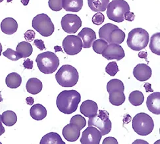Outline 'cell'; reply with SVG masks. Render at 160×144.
I'll return each instance as SVG.
<instances>
[{
	"label": "cell",
	"instance_id": "6",
	"mask_svg": "<svg viewBox=\"0 0 160 144\" xmlns=\"http://www.w3.org/2000/svg\"><path fill=\"white\" fill-rule=\"evenodd\" d=\"M128 11H130V6L126 1L113 0L109 3L106 13L109 19L120 23L124 21V14Z\"/></svg>",
	"mask_w": 160,
	"mask_h": 144
},
{
	"label": "cell",
	"instance_id": "30",
	"mask_svg": "<svg viewBox=\"0 0 160 144\" xmlns=\"http://www.w3.org/2000/svg\"><path fill=\"white\" fill-rule=\"evenodd\" d=\"M150 49L151 52L160 55V33L158 32L152 36L150 42Z\"/></svg>",
	"mask_w": 160,
	"mask_h": 144
},
{
	"label": "cell",
	"instance_id": "37",
	"mask_svg": "<svg viewBox=\"0 0 160 144\" xmlns=\"http://www.w3.org/2000/svg\"><path fill=\"white\" fill-rule=\"evenodd\" d=\"M48 5L53 11H59L63 9L62 0H49Z\"/></svg>",
	"mask_w": 160,
	"mask_h": 144
},
{
	"label": "cell",
	"instance_id": "18",
	"mask_svg": "<svg viewBox=\"0 0 160 144\" xmlns=\"http://www.w3.org/2000/svg\"><path fill=\"white\" fill-rule=\"evenodd\" d=\"M0 27H1V30L4 34L11 35L17 32L18 29V23L14 18L8 17L2 21Z\"/></svg>",
	"mask_w": 160,
	"mask_h": 144
},
{
	"label": "cell",
	"instance_id": "21",
	"mask_svg": "<svg viewBox=\"0 0 160 144\" xmlns=\"http://www.w3.org/2000/svg\"><path fill=\"white\" fill-rule=\"evenodd\" d=\"M125 39V32L118 27L114 29L112 32L109 34L107 42L108 43V44H110V43H115V44L120 45L124 42Z\"/></svg>",
	"mask_w": 160,
	"mask_h": 144
},
{
	"label": "cell",
	"instance_id": "19",
	"mask_svg": "<svg viewBox=\"0 0 160 144\" xmlns=\"http://www.w3.org/2000/svg\"><path fill=\"white\" fill-rule=\"evenodd\" d=\"M30 114L33 119L36 121H42L47 116V110L44 106L41 104L32 105L30 110Z\"/></svg>",
	"mask_w": 160,
	"mask_h": 144
},
{
	"label": "cell",
	"instance_id": "39",
	"mask_svg": "<svg viewBox=\"0 0 160 144\" xmlns=\"http://www.w3.org/2000/svg\"><path fill=\"white\" fill-rule=\"evenodd\" d=\"M24 38H25V40L27 41L32 42L35 38L36 34L34 32V31H33L32 30H28L25 33H24Z\"/></svg>",
	"mask_w": 160,
	"mask_h": 144
},
{
	"label": "cell",
	"instance_id": "4",
	"mask_svg": "<svg viewBox=\"0 0 160 144\" xmlns=\"http://www.w3.org/2000/svg\"><path fill=\"white\" fill-rule=\"evenodd\" d=\"M149 34L143 28H134L128 33L127 43L134 51L145 49L149 43Z\"/></svg>",
	"mask_w": 160,
	"mask_h": 144
},
{
	"label": "cell",
	"instance_id": "3",
	"mask_svg": "<svg viewBox=\"0 0 160 144\" xmlns=\"http://www.w3.org/2000/svg\"><path fill=\"white\" fill-rule=\"evenodd\" d=\"M36 62L40 71L45 74L53 73L59 65L58 57L52 52L39 54L36 59Z\"/></svg>",
	"mask_w": 160,
	"mask_h": 144
},
{
	"label": "cell",
	"instance_id": "33",
	"mask_svg": "<svg viewBox=\"0 0 160 144\" xmlns=\"http://www.w3.org/2000/svg\"><path fill=\"white\" fill-rule=\"evenodd\" d=\"M92 45H93L94 51L96 53L102 54L103 50L108 47V43L103 39H99L96 40L92 43Z\"/></svg>",
	"mask_w": 160,
	"mask_h": 144
},
{
	"label": "cell",
	"instance_id": "7",
	"mask_svg": "<svg viewBox=\"0 0 160 144\" xmlns=\"http://www.w3.org/2000/svg\"><path fill=\"white\" fill-rule=\"evenodd\" d=\"M32 26L40 35L48 37L54 32V24L48 15L42 13L34 17L32 22Z\"/></svg>",
	"mask_w": 160,
	"mask_h": 144
},
{
	"label": "cell",
	"instance_id": "11",
	"mask_svg": "<svg viewBox=\"0 0 160 144\" xmlns=\"http://www.w3.org/2000/svg\"><path fill=\"white\" fill-rule=\"evenodd\" d=\"M102 136L99 130L93 126H88L82 132L80 142L82 144H100Z\"/></svg>",
	"mask_w": 160,
	"mask_h": 144
},
{
	"label": "cell",
	"instance_id": "2",
	"mask_svg": "<svg viewBox=\"0 0 160 144\" xmlns=\"http://www.w3.org/2000/svg\"><path fill=\"white\" fill-rule=\"evenodd\" d=\"M58 83L65 87H71L75 86L79 79V74L76 68L69 65L61 67L55 74Z\"/></svg>",
	"mask_w": 160,
	"mask_h": 144
},
{
	"label": "cell",
	"instance_id": "16",
	"mask_svg": "<svg viewBox=\"0 0 160 144\" xmlns=\"http://www.w3.org/2000/svg\"><path fill=\"white\" fill-rule=\"evenodd\" d=\"M146 105L148 110L155 115H160V93L154 92L147 98Z\"/></svg>",
	"mask_w": 160,
	"mask_h": 144
},
{
	"label": "cell",
	"instance_id": "13",
	"mask_svg": "<svg viewBox=\"0 0 160 144\" xmlns=\"http://www.w3.org/2000/svg\"><path fill=\"white\" fill-rule=\"evenodd\" d=\"M133 74L137 80L144 82L151 78L152 69L148 65L140 63L134 67Z\"/></svg>",
	"mask_w": 160,
	"mask_h": 144
},
{
	"label": "cell",
	"instance_id": "8",
	"mask_svg": "<svg viewBox=\"0 0 160 144\" xmlns=\"http://www.w3.org/2000/svg\"><path fill=\"white\" fill-rule=\"evenodd\" d=\"M108 112L100 110L94 117L89 118L88 126H93L99 129L102 136L108 134L112 130V122L109 119Z\"/></svg>",
	"mask_w": 160,
	"mask_h": 144
},
{
	"label": "cell",
	"instance_id": "29",
	"mask_svg": "<svg viewBox=\"0 0 160 144\" xmlns=\"http://www.w3.org/2000/svg\"><path fill=\"white\" fill-rule=\"evenodd\" d=\"M128 99L132 105L139 106L143 103L144 101V96L142 92L135 90L130 93Z\"/></svg>",
	"mask_w": 160,
	"mask_h": 144
},
{
	"label": "cell",
	"instance_id": "9",
	"mask_svg": "<svg viewBox=\"0 0 160 144\" xmlns=\"http://www.w3.org/2000/svg\"><path fill=\"white\" fill-rule=\"evenodd\" d=\"M63 48L66 54L75 55L81 52L83 48L82 42L78 36L69 35L63 41Z\"/></svg>",
	"mask_w": 160,
	"mask_h": 144
},
{
	"label": "cell",
	"instance_id": "14",
	"mask_svg": "<svg viewBox=\"0 0 160 144\" xmlns=\"http://www.w3.org/2000/svg\"><path fill=\"white\" fill-rule=\"evenodd\" d=\"M78 36L82 40V46L85 49L90 48L92 43L96 40V32L90 28H84L78 33Z\"/></svg>",
	"mask_w": 160,
	"mask_h": 144
},
{
	"label": "cell",
	"instance_id": "40",
	"mask_svg": "<svg viewBox=\"0 0 160 144\" xmlns=\"http://www.w3.org/2000/svg\"><path fill=\"white\" fill-rule=\"evenodd\" d=\"M34 45L38 47L40 50H44L46 49L45 47V44H44V42L42 40H38V39H36L34 40Z\"/></svg>",
	"mask_w": 160,
	"mask_h": 144
},
{
	"label": "cell",
	"instance_id": "12",
	"mask_svg": "<svg viewBox=\"0 0 160 144\" xmlns=\"http://www.w3.org/2000/svg\"><path fill=\"white\" fill-rule=\"evenodd\" d=\"M103 57L108 60L115 59L120 61L123 59L125 56V51L120 45L115 43H110L108 47L103 50L102 53Z\"/></svg>",
	"mask_w": 160,
	"mask_h": 144
},
{
	"label": "cell",
	"instance_id": "44",
	"mask_svg": "<svg viewBox=\"0 0 160 144\" xmlns=\"http://www.w3.org/2000/svg\"><path fill=\"white\" fill-rule=\"evenodd\" d=\"M138 57L141 59H144L147 61V57H148V53L147 52L145 51H142V52H140L138 53Z\"/></svg>",
	"mask_w": 160,
	"mask_h": 144
},
{
	"label": "cell",
	"instance_id": "22",
	"mask_svg": "<svg viewBox=\"0 0 160 144\" xmlns=\"http://www.w3.org/2000/svg\"><path fill=\"white\" fill-rule=\"evenodd\" d=\"M43 88V84L41 81L36 78H30L26 84V89L27 92L32 95H36L39 93Z\"/></svg>",
	"mask_w": 160,
	"mask_h": 144
},
{
	"label": "cell",
	"instance_id": "27",
	"mask_svg": "<svg viewBox=\"0 0 160 144\" xmlns=\"http://www.w3.org/2000/svg\"><path fill=\"white\" fill-rule=\"evenodd\" d=\"M40 144H65L59 134L55 132H50L43 136Z\"/></svg>",
	"mask_w": 160,
	"mask_h": 144
},
{
	"label": "cell",
	"instance_id": "41",
	"mask_svg": "<svg viewBox=\"0 0 160 144\" xmlns=\"http://www.w3.org/2000/svg\"><path fill=\"white\" fill-rule=\"evenodd\" d=\"M124 18H125V20H126V21L132 22L134 20L135 15H134L133 12H132L131 11H128L124 14Z\"/></svg>",
	"mask_w": 160,
	"mask_h": 144
},
{
	"label": "cell",
	"instance_id": "34",
	"mask_svg": "<svg viewBox=\"0 0 160 144\" xmlns=\"http://www.w3.org/2000/svg\"><path fill=\"white\" fill-rule=\"evenodd\" d=\"M70 123L76 124L81 130L83 129L85 127L86 124H87V122H86V119L84 118V117L80 115H76L73 116L71 118Z\"/></svg>",
	"mask_w": 160,
	"mask_h": 144
},
{
	"label": "cell",
	"instance_id": "10",
	"mask_svg": "<svg viewBox=\"0 0 160 144\" xmlns=\"http://www.w3.org/2000/svg\"><path fill=\"white\" fill-rule=\"evenodd\" d=\"M61 25L66 33L75 34L81 27L82 21L77 15L67 14L61 19Z\"/></svg>",
	"mask_w": 160,
	"mask_h": 144
},
{
	"label": "cell",
	"instance_id": "15",
	"mask_svg": "<svg viewBox=\"0 0 160 144\" xmlns=\"http://www.w3.org/2000/svg\"><path fill=\"white\" fill-rule=\"evenodd\" d=\"M81 129L76 124L69 123L63 129V136L68 142H73L77 141L81 134Z\"/></svg>",
	"mask_w": 160,
	"mask_h": 144
},
{
	"label": "cell",
	"instance_id": "24",
	"mask_svg": "<svg viewBox=\"0 0 160 144\" xmlns=\"http://www.w3.org/2000/svg\"><path fill=\"white\" fill-rule=\"evenodd\" d=\"M0 121L7 127H12L16 124L17 117L14 111H6L3 112L2 115H0Z\"/></svg>",
	"mask_w": 160,
	"mask_h": 144
},
{
	"label": "cell",
	"instance_id": "51",
	"mask_svg": "<svg viewBox=\"0 0 160 144\" xmlns=\"http://www.w3.org/2000/svg\"><path fill=\"white\" fill-rule=\"evenodd\" d=\"M2 50H3V47H2V46L1 44V43H0V56H1V54H2Z\"/></svg>",
	"mask_w": 160,
	"mask_h": 144
},
{
	"label": "cell",
	"instance_id": "23",
	"mask_svg": "<svg viewBox=\"0 0 160 144\" xmlns=\"http://www.w3.org/2000/svg\"><path fill=\"white\" fill-rule=\"evenodd\" d=\"M16 52L21 56V58H27L32 55L33 47L30 43L23 41L17 45Z\"/></svg>",
	"mask_w": 160,
	"mask_h": 144
},
{
	"label": "cell",
	"instance_id": "5",
	"mask_svg": "<svg viewBox=\"0 0 160 144\" xmlns=\"http://www.w3.org/2000/svg\"><path fill=\"white\" fill-rule=\"evenodd\" d=\"M134 132L140 136H147L152 132L154 122L152 118L144 112H140L134 116L132 122Z\"/></svg>",
	"mask_w": 160,
	"mask_h": 144
},
{
	"label": "cell",
	"instance_id": "38",
	"mask_svg": "<svg viewBox=\"0 0 160 144\" xmlns=\"http://www.w3.org/2000/svg\"><path fill=\"white\" fill-rule=\"evenodd\" d=\"M92 22L96 25H100L105 21V17L100 12L96 13L92 17Z\"/></svg>",
	"mask_w": 160,
	"mask_h": 144
},
{
	"label": "cell",
	"instance_id": "31",
	"mask_svg": "<svg viewBox=\"0 0 160 144\" xmlns=\"http://www.w3.org/2000/svg\"><path fill=\"white\" fill-rule=\"evenodd\" d=\"M107 90L109 93L113 91H125V86L121 80L119 79L110 80L107 84Z\"/></svg>",
	"mask_w": 160,
	"mask_h": 144
},
{
	"label": "cell",
	"instance_id": "52",
	"mask_svg": "<svg viewBox=\"0 0 160 144\" xmlns=\"http://www.w3.org/2000/svg\"><path fill=\"white\" fill-rule=\"evenodd\" d=\"M3 101V98L2 97V95H1V93H0V102H2Z\"/></svg>",
	"mask_w": 160,
	"mask_h": 144
},
{
	"label": "cell",
	"instance_id": "17",
	"mask_svg": "<svg viewBox=\"0 0 160 144\" xmlns=\"http://www.w3.org/2000/svg\"><path fill=\"white\" fill-rule=\"evenodd\" d=\"M80 111L85 117L90 118L97 114L98 106L97 103L92 100H86L81 104Z\"/></svg>",
	"mask_w": 160,
	"mask_h": 144
},
{
	"label": "cell",
	"instance_id": "28",
	"mask_svg": "<svg viewBox=\"0 0 160 144\" xmlns=\"http://www.w3.org/2000/svg\"><path fill=\"white\" fill-rule=\"evenodd\" d=\"M109 102L115 106H120L125 102V96L124 92L117 90L109 93Z\"/></svg>",
	"mask_w": 160,
	"mask_h": 144
},
{
	"label": "cell",
	"instance_id": "25",
	"mask_svg": "<svg viewBox=\"0 0 160 144\" xmlns=\"http://www.w3.org/2000/svg\"><path fill=\"white\" fill-rule=\"evenodd\" d=\"M22 83V78L20 74L16 72L9 74L5 78V84L11 89H16L19 87Z\"/></svg>",
	"mask_w": 160,
	"mask_h": 144
},
{
	"label": "cell",
	"instance_id": "47",
	"mask_svg": "<svg viewBox=\"0 0 160 144\" xmlns=\"http://www.w3.org/2000/svg\"><path fill=\"white\" fill-rule=\"evenodd\" d=\"M124 123L125 124H128V123H129L131 122V116L129 115H127L125 117V118H124Z\"/></svg>",
	"mask_w": 160,
	"mask_h": 144
},
{
	"label": "cell",
	"instance_id": "20",
	"mask_svg": "<svg viewBox=\"0 0 160 144\" xmlns=\"http://www.w3.org/2000/svg\"><path fill=\"white\" fill-rule=\"evenodd\" d=\"M63 8L66 11L78 12L83 6V0H62Z\"/></svg>",
	"mask_w": 160,
	"mask_h": 144
},
{
	"label": "cell",
	"instance_id": "46",
	"mask_svg": "<svg viewBox=\"0 0 160 144\" xmlns=\"http://www.w3.org/2000/svg\"><path fill=\"white\" fill-rule=\"evenodd\" d=\"M144 87L146 89V92H153V90L151 88V84L149 83H146L144 84Z\"/></svg>",
	"mask_w": 160,
	"mask_h": 144
},
{
	"label": "cell",
	"instance_id": "43",
	"mask_svg": "<svg viewBox=\"0 0 160 144\" xmlns=\"http://www.w3.org/2000/svg\"><path fill=\"white\" fill-rule=\"evenodd\" d=\"M118 142L113 137H108L103 142V144H118Z\"/></svg>",
	"mask_w": 160,
	"mask_h": 144
},
{
	"label": "cell",
	"instance_id": "48",
	"mask_svg": "<svg viewBox=\"0 0 160 144\" xmlns=\"http://www.w3.org/2000/svg\"><path fill=\"white\" fill-rule=\"evenodd\" d=\"M5 133V128L3 127L2 122L0 121V136H2Z\"/></svg>",
	"mask_w": 160,
	"mask_h": 144
},
{
	"label": "cell",
	"instance_id": "42",
	"mask_svg": "<svg viewBox=\"0 0 160 144\" xmlns=\"http://www.w3.org/2000/svg\"><path fill=\"white\" fill-rule=\"evenodd\" d=\"M23 66L26 69H32L33 61L32 60H30V59H27L26 60H24L23 62Z\"/></svg>",
	"mask_w": 160,
	"mask_h": 144
},
{
	"label": "cell",
	"instance_id": "1",
	"mask_svg": "<svg viewBox=\"0 0 160 144\" xmlns=\"http://www.w3.org/2000/svg\"><path fill=\"white\" fill-rule=\"evenodd\" d=\"M81 99V94L77 91L64 90L58 95L56 105L61 112L70 115L77 111Z\"/></svg>",
	"mask_w": 160,
	"mask_h": 144
},
{
	"label": "cell",
	"instance_id": "45",
	"mask_svg": "<svg viewBox=\"0 0 160 144\" xmlns=\"http://www.w3.org/2000/svg\"><path fill=\"white\" fill-rule=\"evenodd\" d=\"M26 102L29 105H32L34 103V99L32 97H28L26 98Z\"/></svg>",
	"mask_w": 160,
	"mask_h": 144
},
{
	"label": "cell",
	"instance_id": "50",
	"mask_svg": "<svg viewBox=\"0 0 160 144\" xmlns=\"http://www.w3.org/2000/svg\"><path fill=\"white\" fill-rule=\"evenodd\" d=\"M138 142H142V143H148L147 142H146V141H143V140H142V141H141V140H137V141H135L133 143H137Z\"/></svg>",
	"mask_w": 160,
	"mask_h": 144
},
{
	"label": "cell",
	"instance_id": "35",
	"mask_svg": "<svg viewBox=\"0 0 160 144\" xmlns=\"http://www.w3.org/2000/svg\"><path fill=\"white\" fill-rule=\"evenodd\" d=\"M119 71V67L118 64L116 63V62L112 61L110 62L106 66V72L110 76L114 77L116 75V74Z\"/></svg>",
	"mask_w": 160,
	"mask_h": 144
},
{
	"label": "cell",
	"instance_id": "32",
	"mask_svg": "<svg viewBox=\"0 0 160 144\" xmlns=\"http://www.w3.org/2000/svg\"><path fill=\"white\" fill-rule=\"evenodd\" d=\"M117 28H118V26H116V25L113 24H111V23H108V24H106L105 25H103L102 27L100 28L99 30L100 38L103 39L107 42L108 40L109 34L112 32L114 29Z\"/></svg>",
	"mask_w": 160,
	"mask_h": 144
},
{
	"label": "cell",
	"instance_id": "26",
	"mask_svg": "<svg viewBox=\"0 0 160 144\" xmlns=\"http://www.w3.org/2000/svg\"><path fill=\"white\" fill-rule=\"evenodd\" d=\"M109 0H88L90 9L92 11L102 12L107 9Z\"/></svg>",
	"mask_w": 160,
	"mask_h": 144
},
{
	"label": "cell",
	"instance_id": "49",
	"mask_svg": "<svg viewBox=\"0 0 160 144\" xmlns=\"http://www.w3.org/2000/svg\"><path fill=\"white\" fill-rule=\"evenodd\" d=\"M29 1H30V0H21L22 4L23 5H24V6H27V5H28Z\"/></svg>",
	"mask_w": 160,
	"mask_h": 144
},
{
	"label": "cell",
	"instance_id": "53",
	"mask_svg": "<svg viewBox=\"0 0 160 144\" xmlns=\"http://www.w3.org/2000/svg\"><path fill=\"white\" fill-rule=\"evenodd\" d=\"M3 1V0H0V3H2Z\"/></svg>",
	"mask_w": 160,
	"mask_h": 144
},
{
	"label": "cell",
	"instance_id": "36",
	"mask_svg": "<svg viewBox=\"0 0 160 144\" xmlns=\"http://www.w3.org/2000/svg\"><path fill=\"white\" fill-rule=\"evenodd\" d=\"M3 54L5 57L11 61H15L21 59V56L18 55V53L16 51H15V50L11 48H8V49H6V51H5Z\"/></svg>",
	"mask_w": 160,
	"mask_h": 144
}]
</instances>
